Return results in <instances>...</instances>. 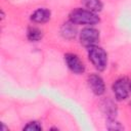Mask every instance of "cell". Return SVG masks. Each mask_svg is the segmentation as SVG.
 <instances>
[{"instance_id": "obj_7", "label": "cell", "mask_w": 131, "mask_h": 131, "mask_svg": "<svg viewBox=\"0 0 131 131\" xmlns=\"http://www.w3.org/2000/svg\"><path fill=\"white\" fill-rule=\"evenodd\" d=\"M51 17V11L48 8L41 7L36 9L30 16V19L35 24H45Z\"/></svg>"}, {"instance_id": "obj_4", "label": "cell", "mask_w": 131, "mask_h": 131, "mask_svg": "<svg viewBox=\"0 0 131 131\" xmlns=\"http://www.w3.org/2000/svg\"><path fill=\"white\" fill-rule=\"evenodd\" d=\"M99 38H100L99 31L92 27H86L82 29V31L79 34L80 43L87 48L93 45H97Z\"/></svg>"}, {"instance_id": "obj_6", "label": "cell", "mask_w": 131, "mask_h": 131, "mask_svg": "<svg viewBox=\"0 0 131 131\" xmlns=\"http://www.w3.org/2000/svg\"><path fill=\"white\" fill-rule=\"evenodd\" d=\"M87 83L93 94L100 96L105 92V84L98 74H91L87 78Z\"/></svg>"}, {"instance_id": "obj_11", "label": "cell", "mask_w": 131, "mask_h": 131, "mask_svg": "<svg viewBox=\"0 0 131 131\" xmlns=\"http://www.w3.org/2000/svg\"><path fill=\"white\" fill-rule=\"evenodd\" d=\"M43 37V32L41 29L37 27H30L27 31V38L31 42H37L40 41Z\"/></svg>"}, {"instance_id": "obj_8", "label": "cell", "mask_w": 131, "mask_h": 131, "mask_svg": "<svg viewBox=\"0 0 131 131\" xmlns=\"http://www.w3.org/2000/svg\"><path fill=\"white\" fill-rule=\"evenodd\" d=\"M101 108H102L103 113L105 114L106 119H116L117 114H118V108L112 99H110V98L104 99L101 102Z\"/></svg>"}, {"instance_id": "obj_12", "label": "cell", "mask_w": 131, "mask_h": 131, "mask_svg": "<svg viewBox=\"0 0 131 131\" xmlns=\"http://www.w3.org/2000/svg\"><path fill=\"white\" fill-rule=\"evenodd\" d=\"M106 128L108 130H123L124 127L117 119H106Z\"/></svg>"}, {"instance_id": "obj_2", "label": "cell", "mask_w": 131, "mask_h": 131, "mask_svg": "<svg viewBox=\"0 0 131 131\" xmlns=\"http://www.w3.org/2000/svg\"><path fill=\"white\" fill-rule=\"evenodd\" d=\"M87 54H88L89 61L92 63V66L98 72H102L106 69L107 53L102 47H100L98 45L90 46L87 48Z\"/></svg>"}, {"instance_id": "obj_14", "label": "cell", "mask_w": 131, "mask_h": 131, "mask_svg": "<svg viewBox=\"0 0 131 131\" xmlns=\"http://www.w3.org/2000/svg\"><path fill=\"white\" fill-rule=\"evenodd\" d=\"M130 92H131V82H130Z\"/></svg>"}, {"instance_id": "obj_3", "label": "cell", "mask_w": 131, "mask_h": 131, "mask_svg": "<svg viewBox=\"0 0 131 131\" xmlns=\"http://www.w3.org/2000/svg\"><path fill=\"white\" fill-rule=\"evenodd\" d=\"M112 89H113L116 100L123 101L126 98H128L129 92H130V82H129L128 78L122 77V78L117 79L114 82Z\"/></svg>"}, {"instance_id": "obj_9", "label": "cell", "mask_w": 131, "mask_h": 131, "mask_svg": "<svg viewBox=\"0 0 131 131\" xmlns=\"http://www.w3.org/2000/svg\"><path fill=\"white\" fill-rule=\"evenodd\" d=\"M60 34L61 36L67 39V40H72L76 37L77 35V28H76V25L74 23H72L71 20L64 23L61 28H60Z\"/></svg>"}, {"instance_id": "obj_1", "label": "cell", "mask_w": 131, "mask_h": 131, "mask_svg": "<svg viewBox=\"0 0 131 131\" xmlns=\"http://www.w3.org/2000/svg\"><path fill=\"white\" fill-rule=\"evenodd\" d=\"M69 18L75 25H84L90 27L97 25L100 21V18L97 13L81 7L73 9L69 14Z\"/></svg>"}, {"instance_id": "obj_10", "label": "cell", "mask_w": 131, "mask_h": 131, "mask_svg": "<svg viewBox=\"0 0 131 131\" xmlns=\"http://www.w3.org/2000/svg\"><path fill=\"white\" fill-rule=\"evenodd\" d=\"M82 4L84 5V8L93 11L95 13L100 12L103 8V4L101 0H82Z\"/></svg>"}, {"instance_id": "obj_5", "label": "cell", "mask_w": 131, "mask_h": 131, "mask_svg": "<svg viewBox=\"0 0 131 131\" xmlns=\"http://www.w3.org/2000/svg\"><path fill=\"white\" fill-rule=\"evenodd\" d=\"M64 61H66L67 67L69 68V70L72 73L76 74V75L83 74L85 72V70H86L84 62L75 53H67V54H64Z\"/></svg>"}, {"instance_id": "obj_13", "label": "cell", "mask_w": 131, "mask_h": 131, "mask_svg": "<svg viewBox=\"0 0 131 131\" xmlns=\"http://www.w3.org/2000/svg\"><path fill=\"white\" fill-rule=\"evenodd\" d=\"M23 130H26V131H40V130H42V126L37 121H31V122L27 123V125L24 126Z\"/></svg>"}]
</instances>
